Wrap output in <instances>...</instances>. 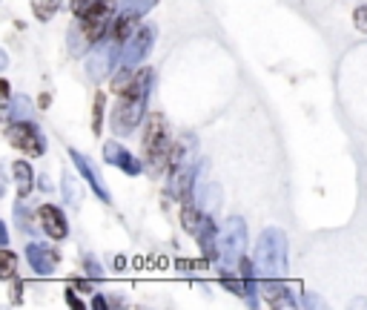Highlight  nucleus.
I'll list each match as a JSON object with an SVG mask.
<instances>
[{
	"label": "nucleus",
	"mask_w": 367,
	"mask_h": 310,
	"mask_svg": "<svg viewBox=\"0 0 367 310\" xmlns=\"http://www.w3.org/2000/svg\"><path fill=\"white\" fill-rule=\"evenodd\" d=\"M95 4H98V0H72V12H75L78 18H83Z\"/></svg>",
	"instance_id": "0eeeda50"
},
{
	"label": "nucleus",
	"mask_w": 367,
	"mask_h": 310,
	"mask_svg": "<svg viewBox=\"0 0 367 310\" xmlns=\"http://www.w3.org/2000/svg\"><path fill=\"white\" fill-rule=\"evenodd\" d=\"M4 276L6 279L15 276V256H12V250H4Z\"/></svg>",
	"instance_id": "6e6552de"
},
{
	"label": "nucleus",
	"mask_w": 367,
	"mask_h": 310,
	"mask_svg": "<svg viewBox=\"0 0 367 310\" xmlns=\"http://www.w3.org/2000/svg\"><path fill=\"white\" fill-rule=\"evenodd\" d=\"M6 138H9L12 147L23 150L26 155H40V153H43V141H40L37 129H35L32 124H12V126L6 129Z\"/></svg>",
	"instance_id": "7ed1b4c3"
},
{
	"label": "nucleus",
	"mask_w": 367,
	"mask_h": 310,
	"mask_svg": "<svg viewBox=\"0 0 367 310\" xmlns=\"http://www.w3.org/2000/svg\"><path fill=\"white\" fill-rule=\"evenodd\" d=\"M37 218L43 221L46 233H49L52 239H64V236H66V227H64V215H61L55 207H40V210H37Z\"/></svg>",
	"instance_id": "20e7f679"
},
{
	"label": "nucleus",
	"mask_w": 367,
	"mask_h": 310,
	"mask_svg": "<svg viewBox=\"0 0 367 310\" xmlns=\"http://www.w3.org/2000/svg\"><path fill=\"white\" fill-rule=\"evenodd\" d=\"M144 153H147V158H150V164L155 169L164 167V161H167V132H164L161 115L150 118V126L144 132Z\"/></svg>",
	"instance_id": "f257e3e1"
},
{
	"label": "nucleus",
	"mask_w": 367,
	"mask_h": 310,
	"mask_svg": "<svg viewBox=\"0 0 367 310\" xmlns=\"http://www.w3.org/2000/svg\"><path fill=\"white\" fill-rule=\"evenodd\" d=\"M58 6H61V0H32V9L40 20H49L58 12Z\"/></svg>",
	"instance_id": "423d86ee"
},
{
	"label": "nucleus",
	"mask_w": 367,
	"mask_h": 310,
	"mask_svg": "<svg viewBox=\"0 0 367 310\" xmlns=\"http://www.w3.org/2000/svg\"><path fill=\"white\" fill-rule=\"evenodd\" d=\"M112 15H115V0H98V4L80 18V20H83V35H86V40H98V37L107 32Z\"/></svg>",
	"instance_id": "f03ea898"
},
{
	"label": "nucleus",
	"mask_w": 367,
	"mask_h": 310,
	"mask_svg": "<svg viewBox=\"0 0 367 310\" xmlns=\"http://www.w3.org/2000/svg\"><path fill=\"white\" fill-rule=\"evenodd\" d=\"M15 172H18V179L23 181V187L29 190V175H32V172H29V167H26V164H15Z\"/></svg>",
	"instance_id": "1a4fd4ad"
},
{
	"label": "nucleus",
	"mask_w": 367,
	"mask_h": 310,
	"mask_svg": "<svg viewBox=\"0 0 367 310\" xmlns=\"http://www.w3.org/2000/svg\"><path fill=\"white\" fill-rule=\"evenodd\" d=\"M135 23H138V18L129 12V15H121V18H115V26H112V37L118 40V43H124L126 37H129V32L135 29Z\"/></svg>",
	"instance_id": "39448f33"
}]
</instances>
